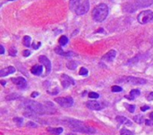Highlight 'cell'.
<instances>
[{
  "mask_svg": "<svg viewBox=\"0 0 153 135\" xmlns=\"http://www.w3.org/2000/svg\"><path fill=\"white\" fill-rule=\"evenodd\" d=\"M26 126L27 127H37V125L35 124V123H33V122H28L27 124H26Z\"/></svg>",
  "mask_w": 153,
  "mask_h": 135,
  "instance_id": "33",
  "label": "cell"
},
{
  "mask_svg": "<svg viewBox=\"0 0 153 135\" xmlns=\"http://www.w3.org/2000/svg\"><path fill=\"white\" fill-rule=\"evenodd\" d=\"M77 65H78V64H77V62H75V61H71V62H68V63L66 64V66H67L69 69H71V70L76 69Z\"/></svg>",
  "mask_w": 153,
  "mask_h": 135,
  "instance_id": "22",
  "label": "cell"
},
{
  "mask_svg": "<svg viewBox=\"0 0 153 135\" xmlns=\"http://www.w3.org/2000/svg\"><path fill=\"white\" fill-rule=\"evenodd\" d=\"M136 4L139 7H148L153 4V0H136Z\"/></svg>",
  "mask_w": 153,
  "mask_h": 135,
  "instance_id": "14",
  "label": "cell"
},
{
  "mask_svg": "<svg viewBox=\"0 0 153 135\" xmlns=\"http://www.w3.org/2000/svg\"><path fill=\"white\" fill-rule=\"evenodd\" d=\"M86 105H87L88 108H90V109H91V110H100V109L102 108L101 105H100L99 102L95 101V100L88 101V102L86 103Z\"/></svg>",
  "mask_w": 153,
  "mask_h": 135,
  "instance_id": "11",
  "label": "cell"
},
{
  "mask_svg": "<svg viewBox=\"0 0 153 135\" xmlns=\"http://www.w3.org/2000/svg\"><path fill=\"white\" fill-rule=\"evenodd\" d=\"M137 21L141 24H146L153 21V13L151 10H146L141 12L137 16Z\"/></svg>",
  "mask_w": 153,
  "mask_h": 135,
  "instance_id": "4",
  "label": "cell"
},
{
  "mask_svg": "<svg viewBox=\"0 0 153 135\" xmlns=\"http://www.w3.org/2000/svg\"><path fill=\"white\" fill-rule=\"evenodd\" d=\"M66 125L74 131L75 132H80V133H83V134H95L96 131L94 128L92 127H88L86 126L83 123L78 121V120H74V119H70Z\"/></svg>",
  "mask_w": 153,
  "mask_h": 135,
  "instance_id": "2",
  "label": "cell"
},
{
  "mask_svg": "<svg viewBox=\"0 0 153 135\" xmlns=\"http://www.w3.org/2000/svg\"><path fill=\"white\" fill-rule=\"evenodd\" d=\"M108 14V7L105 4H100L92 11V17L96 22H103Z\"/></svg>",
  "mask_w": 153,
  "mask_h": 135,
  "instance_id": "3",
  "label": "cell"
},
{
  "mask_svg": "<svg viewBox=\"0 0 153 135\" xmlns=\"http://www.w3.org/2000/svg\"><path fill=\"white\" fill-rule=\"evenodd\" d=\"M117 121L119 124H122V125H132V123H131L127 118H126L125 116H117Z\"/></svg>",
  "mask_w": 153,
  "mask_h": 135,
  "instance_id": "18",
  "label": "cell"
},
{
  "mask_svg": "<svg viewBox=\"0 0 153 135\" xmlns=\"http://www.w3.org/2000/svg\"><path fill=\"white\" fill-rule=\"evenodd\" d=\"M1 83H2V85H3V86H4V84H5V82H4V81H1Z\"/></svg>",
  "mask_w": 153,
  "mask_h": 135,
  "instance_id": "43",
  "label": "cell"
},
{
  "mask_svg": "<svg viewBox=\"0 0 153 135\" xmlns=\"http://www.w3.org/2000/svg\"><path fill=\"white\" fill-rule=\"evenodd\" d=\"M16 49H15V47L13 48V47H11L10 49H9V55L10 56H14L15 55H16Z\"/></svg>",
  "mask_w": 153,
  "mask_h": 135,
  "instance_id": "31",
  "label": "cell"
},
{
  "mask_svg": "<svg viewBox=\"0 0 153 135\" xmlns=\"http://www.w3.org/2000/svg\"><path fill=\"white\" fill-rule=\"evenodd\" d=\"M56 93H58V89H55L52 92H49V94H52V95H55Z\"/></svg>",
  "mask_w": 153,
  "mask_h": 135,
  "instance_id": "38",
  "label": "cell"
},
{
  "mask_svg": "<svg viewBox=\"0 0 153 135\" xmlns=\"http://www.w3.org/2000/svg\"><path fill=\"white\" fill-rule=\"evenodd\" d=\"M61 82H62V85H63L64 88H68L69 86L74 85V83H75L74 81L66 74H62L61 75Z\"/></svg>",
  "mask_w": 153,
  "mask_h": 135,
  "instance_id": "9",
  "label": "cell"
},
{
  "mask_svg": "<svg viewBox=\"0 0 153 135\" xmlns=\"http://www.w3.org/2000/svg\"><path fill=\"white\" fill-rule=\"evenodd\" d=\"M20 98V96L18 95V94H11V95H9V96H7L6 97V99L7 100H13V99H19Z\"/></svg>",
  "mask_w": 153,
  "mask_h": 135,
  "instance_id": "24",
  "label": "cell"
},
{
  "mask_svg": "<svg viewBox=\"0 0 153 135\" xmlns=\"http://www.w3.org/2000/svg\"><path fill=\"white\" fill-rule=\"evenodd\" d=\"M9 1H13V0H9Z\"/></svg>",
  "mask_w": 153,
  "mask_h": 135,
  "instance_id": "44",
  "label": "cell"
},
{
  "mask_svg": "<svg viewBox=\"0 0 153 135\" xmlns=\"http://www.w3.org/2000/svg\"><path fill=\"white\" fill-rule=\"evenodd\" d=\"M0 48H1L0 53H1V55H3V54L4 53V47H3V46H0Z\"/></svg>",
  "mask_w": 153,
  "mask_h": 135,
  "instance_id": "40",
  "label": "cell"
},
{
  "mask_svg": "<svg viewBox=\"0 0 153 135\" xmlns=\"http://www.w3.org/2000/svg\"><path fill=\"white\" fill-rule=\"evenodd\" d=\"M13 121H14V122H16L18 125H22V118H19V117H15V118H13Z\"/></svg>",
  "mask_w": 153,
  "mask_h": 135,
  "instance_id": "32",
  "label": "cell"
},
{
  "mask_svg": "<svg viewBox=\"0 0 153 135\" xmlns=\"http://www.w3.org/2000/svg\"><path fill=\"white\" fill-rule=\"evenodd\" d=\"M40 45H41L40 42H37V43L35 42V43L32 44V47H33V49H38L40 47Z\"/></svg>",
  "mask_w": 153,
  "mask_h": 135,
  "instance_id": "34",
  "label": "cell"
},
{
  "mask_svg": "<svg viewBox=\"0 0 153 135\" xmlns=\"http://www.w3.org/2000/svg\"><path fill=\"white\" fill-rule=\"evenodd\" d=\"M111 90H112L113 92H120V91H122V88L120 86H117V85L113 86L111 88Z\"/></svg>",
  "mask_w": 153,
  "mask_h": 135,
  "instance_id": "28",
  "label": "cell"
},
{
  "mask_svg": "<svg viewBox=\"0 0 153 135\" xmlns=\"http://www.w3.org/2000/svg\"><path fill=\"white\" fill-rule=\"evenodd\" d=\"M55 52H56V54H58V55H60V56H65V57H70V56H72L74 55V53H72V52H67V53L64 52V50H63L60 47H56L55 48Z\"/></svg>",
  "mask_w": 153,
  "mask_h": 135,
  "instance_id": "16",
  "label": "cell"
},
{
  "mask_svg": "<svg viewBox=\"0 0 153 135\" xmlns=\"http://www.w3.org/2000/svg\"><path fill=\"white\" fill-rule=\"evenodd\" d=\"M89 8H90L89 0H84L82 4H80V5L78 6V8L75 11V13L78 15H82V14L86 13L89 11Z\"/></svg>",
  "mask_w": 153,
  "mask_h": 135,
  "instance_id": "7",
  "label": "cell"
},
{
  "mask_svg": "<svg viewBox=\"0 0 153 135\" xmlns=\"http://www.w3.org/2000/svg\"><path fill=\"white\" fill-rule=\"evenodd\" d=\"M39 61L46 67V75H48L51 72V63L49 59L45 56H40L39 58Z\"/></svg>",
  "mask_w": 153,
  "mask_h": 135,
  "instance_id": "8",
  "label": "cell"
},
{
  "mask_svg": "<svg viewBox=\"0 0 153 135\" xmlns=\"http://www.w3.org/2000/svg\"><path fill=\"white\" fill-rule=\"evenodd\" d=\"M42 71H43V66H42V65H34V66L30 69L31 73L34 74V75H40V74L42 73Z\"/></svg>",
  "mask_w": 153,
  "mask_h": 135,
  "instance_id": "15",
  "label": "cell"
},
{
  "mask_svg": "<svg viewBox=\"0 0 153 135\" xmlns=\"http://www.w3.org/2000/svg\"><path fill=\"white\" fill-rule=\"evenodd\" d=\"M147 99L148 100H153V92H151L148 96H147Z\"/></svg>",
  "mask_w": 153,
  "mask_h": 135,
  "instance_id": "36",
  "label": "cell"
},
{
  "mask_svg": "<svg viewBox=\"0 0 153 135\" xmlns=\"http://www.w3.org/2000/svg\"><path fill=\"white\" fill-rule=\"evenodd\" d=\"M30 41H31V39L30 36H24L23 37V45L25 47H30Z\"/></svg>",
  "mask_w": 153,
  "mask_h": 135,
  "instance_id": "23",
  "label": "cell"
},
{
  "mask_svg": "<svg viewBox=\"0 0 153 135\" xmlns=\"http://www.w3.org/2000/svg\"><path fill=\"white\" fill-rule=\"evenodd\" d=\"M141 94L139 90H132L130 92V96H126V98L129 99L130 100H134L136 97H138Z\"/></svg>",
  "mask_w": 153,
  "mask_h": 135,
  "instance_id": "17",
  "label": "cell"
},
{
  "mask_svg": "<svg viewBox=\"0 0 153 135\" xmlns=\"http://www.w3.org/2000/svg\"><path fill=\"white\" fill-rule=\"evenodd\" d=\"M125 106L126 107V108L129 110V112L131 113H134V110H135V107L134 105H128V104H125Z\"/></svg>",
  "mask_w": 153,
  "mask_h": 135,
  "instance_id": "27",
  "label": "cell"
},
{
  "mask_svg": "<svg viewBox=\"0 0 153 135\" xmlns=\"http://www.w3.org/2000/svg\"><path fill=\"white\" fill-rule=\"evenodd\" d=\"M134 120H135V122H137V123L141 124V123H143V117L142 116H136L134 118Z\"/></svg>",
  "mask_w": 153,
  "mask_h": 135,
  "instance_id": "29",
  "label": "cell"
},
{
  "mask_svg": "<svg viewBox=\"0 0 153 135\" xmlns=\"http://www.w3.org/2000/svg\"><path fill=\"white\" fill-rule=\"evenodd\" d=\"M22 106L28 109H30L32 110L34 113H36L37 115H45V114H48V113H52V111L50 110L49 108L46 107L45 105L43 104H40V103H38V102H35L33 100H26Z\"/></svg>",
  "mask_w": 153,
  "mask_h": 135,
  "instance_id": "1",
  "label": "cell"
},
{
  "mask_svg": "<svg viewBox=\"0 0 153 135\" xmlns=\"http://www.w3.org/2000/svg\"><path fill=\"white\" fill-rule=\"evenodd\" d=\"M79 74L80 75H82V76H85V75L88 74V70L86 68H84V67H82L80 69V71H79Z\"/></svg>",
  "mask_w": 153,
  "mask_h": 135,
  "instance_id": "26",
  "label": "cell"
},
{
  "mask_svg": "<svg viewBox=\"0 0 153 135\" xmlns=\"http://www.w3.org/2000/svg\"><path fill=\"white\" fill-rule=\"evenodd\" d=\"M118 82H128L134 85H142V84H145L147 82L146 80L142 79V78H137V77H133V76H129V77H123L121 78L119 81H117Z\"/></svg>",
  "mask_w": 153,
  "mask_h": 135,
  "instance_id": "5",
  "label": "cell"
},
{
  "mask_svg": "<svg viewBox=\"0 0 153 135\" xmlns=\"http://www.w3.org/2000/svg\"><path fill=\"white\" fill-rule=\"evenodd\" d=\"M58 42L60 46H65L68 42V38L66 36H61L58 39Z\"/></svg>",
  "mask_w": 153,
  "mask_h": 135,
  "instance_id": "21",
  "label": "cell"
},
{
  "mask_svg": "<svg viewBox=\"0 0 153 135\" xmlns=\"http://www.w3.org/2000/svg\"><path fill=\"white\" fill-rule=\"evenodd\" d=\"M55 101L59 104L61 107L64 108H70L74 105V99L71 97H65V98H56Z\"/></svg>",
  "mask_w": 153,
  "mask_h": 135,
  "instance_id": "6",
  "label": "cell"
},
{
  "mask_svg": "<svg viewBox=\"0 0 153 135\" xmlns=\"http://www.w3.org/2000/svg\"><path fill=\"white\" fill-rule=\"evenodd\" d=\"M150 117H151V119L153 121V112L152 113H151V115H150Z\"/></svg>",
  "mask_w": 153,
  "mask_h": 135,
  "instance_id": "42",
  "label": "cell"
},
{
  "mask_svg": "<svg viewBox=\"0 0 153 135\" xmlns=\"http://www.w3.org/2000/svg\"><path fill=\"white\" fill-rule=\"evenodd\" d=\"M116 55H117V53L115 50H110L106 55H104V56L102 57V60H104L106 62H112L115 59Z\"/></svg>",
  "mask_w": 153,
  "mask_h": 135,
  "instance_id": "12",
  "label": "cell"
},
{
  "mask_svg": "<svg viewBox=\"0 0 153 135\" xmlns=\"http://www.w3.org/2000/svg\"><path fill=\"white\" fill-rule=\"evenodd\" d=\"M145 121H146V124H147L148 125H152V122H150V120H145Z\"/></svg>",
  "mask_w": 153,
  "mask_h": 135,
  "instance_id": "41",
  "label": "cell"
},
{
  "mask_svg": "<svg viewBox=\"0 0 153 135\" xmlns=\"http://www.w3.org/2000/svg\"><path fill=\"white\" fill-rule=\"evenodd\" d=\"M48 131L52 134L59 135L63 133V128H61V127H59V128H48Z\"/></svg>",
  "mask_w": 153,
  "mask_h": 135,
  "instance_id": "20",
  "label": "cell"
},
{
  "mask_svg": "<svg viewBox=\"0 0 153 135\" xmlns=\"http://www.w3.org/2000/svg\"><path fill=\"white\" fill-rule=\"evenodd\" d=\"M15 72V68L13 67V66H8L4 69H2L0 71V76L1 77H4V76H7L11 73H13Z\"/></svg>",
  "mask_w": 153,
  "mask_h": 135,
  "instance_id": "13",
  "label": "cell"
},
{
  "mask_svg": "<svg viewBox=\"0 0 153 135\" xmlns=\"http://www.w3.org/2000/svg\"><path fill=\"white\" fill-rule=\"evenodd\" d=\"M121 135H134V134H133V133H132V132H130V131H128V130H126V129H122V131H121Z\"/></svg>",
  "mask_w": 153,
  "mask_h": 135,
  "instance_id": "30",
  "label": "cell"
},
{
  "mask_svg": "<svg viewBox=\"0 0 153 135\" xmlns=\"http://www.w3.org/2000/svg\"><path fill=\"white\" fill-rule=\"evenodd\" d=\"M69 5H70V9L75 12L78 6L80 5V0H70Z\"/></svg>",
  "mask_w": 153,
  "mask_h": 135,
  "instance_id": "19",
  "label": "cell"
},
{
  "mask_svg": "<svg viewBox=\"0 0 153 135\" xmlns=\"http://www.w3.org/2000/svg\"><path fill=\"white\" fill-rule=\"evenodd\" d=\"M89 98L90 99H97L100 98V95L96 92H90L89 93Z\"/></svg>",
  "mask_w": 153,
  "mask_h": 135,
  "instance_id": "25",
  "label": "cell"
},
{
  "mask_svg": "<svg viewBox=\"0 0 153 135\" xmlns=\"http://www.w3.org/2000/svg\"><path fill=\"white\" fill-rule=\"evenodd\" d=\"M39 96V92H33L32 94H31V98H36V97H38Z\"/></svg>",
  "mask_w": 153,
  "mask_h": 135,
  "instance_id": "39",
  "label": "cell"
},
{
  "mask_svg": "<svg viewBox=\"0 0 153 135\" xmlns=\"http://www.w3.org/2000/svg\"><path fill=\"white\" fill-rule=\"evenodd\" d=\"M12 82L17 85V87L20 90H23L27 87V82L24 78L22 77H16V78H12Z\"/></svg>",
  "mask_w": 153,
  "mask_h": 135,
  "instance_id": "10",
  "label": "cell"
},
{
  "mask_svg": "<svg viewBox=\"0 0 153 135\" xmlns=\"http://www.w3.org/2000/svg\"><path fill=\"white\" fill-rule=\"evenodd\" d=\"M149 108H150V107H148V106H144V107H142V108H141V110L144 112V111L148 110Z\"/></svg>",
  "mask_w": 153,
  "mask_h": 135,
  "instance_id": "37",
  "label": "cell"
},
{
  "mask_svg": "<svg viewBox=\"0 0 153 135\" xmlns=\"http://www.w3.org/2000/svg\"><path fill=\"white\" fill-rule=\"evenodd\" d=\"M22 54H23V56L27 57V56H29L30 55V51H29V50H24V51L22 52Z\"/></svg>",
  "mask_w": 153,
  "mask_h": 135,
  "instance_id": "35",
  "label": "cell"
}]
</instances>
